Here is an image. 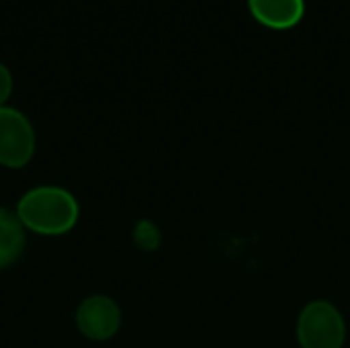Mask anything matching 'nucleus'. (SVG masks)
I'll use <instances>...</instances> for the list:
<instances>
[{
	"label": "nucleus",
	"instance_id": "f257e3e1",
	"mask_svg": "<svg viewBox=\"0 0 350 348\" xmlns=\"http://www.w3.org/2000/svg\"><path fill=\"white\" fill-rule=\"evenodd\" d=\"M21 224L41 236H59L78 222L76 199L59 187H37L23 195L16 207Z\"/></svg>",
	"mask_w": 350,
	"mask_h": 348
},
{
	"label": "nucleus",
	"instance_id": "f03ea898",
	"mask_svg": "<svg viewBox=\"0 0 350 348\" xmlns=\"http://www.w3.org/2000/svg\"><path fill=\"white\" fill-rule=\"evenodd\" d=\"M301 348H340L345 343V322L328 302H312L297 320Z\"/></svg>",
	"mask_w": 350,
	"mask_h": 348
},
{
	"label": "nucleus",
	"instance_id": "7ed1b4c3",
	"mask_svg": "<svg viewBox=\"0 0 350 348\" xmlns=\"http://www.w3.org/2000/svg\"><path fill=\"white\" fill-rule=\"evenodd\" d=\"M35 152V131L31 121L12 107H0V164L23 168Z\"/></svg>",
	"mask_w": 350,
	"mask_h": 348
},
{
	"label": "nucleus",
	"instance_id": "20e7f679",
	"mask_svg": "<svg viewBox=\"0 0 350 348\" xmlns=\"http://www.w3.org/2000/svg\"><path fill=\"white\" fill-rule=\"evenodd\" d=\"M78 330L90 340H107L117 334L121 326L119 306L105 295H92L84 299L76 312Z\"/></svg>",
	"mask_w": 350,
	"mask_h": 348
},
{
	"label": "nucleus",
	"instance_id": "39448f33",
	"mask_svg": "<svg viewBox=\"0 0 350 348\" xmlns=\"http://www.w3.org/2000/svg\"><path fill=\"white\" fill-rule=\"evenodd\" d=\"M252 16L269 29H291L306 12L304 0H248Z\"/></svg>",
	"mask_w": 350,
	"mask_h": 348
},
{
	"label": "nucleus",
	"instance_id": "423d86ee",
	"mask_svg": "<svg viewBox=\"0 0 350 348\" xmlns=\"http://www.w3.org/2000/svg\"><path fill=\"white\" fill-rule=\"evenodd\" d=\"M25 250V226L18 215L0 207V269L18 260Z\"/></svg>",
	"mask_w": 350,
	"mask_h": 348
},
{
	"label": "nucleus",
	"instance_id": "0eeeda50",
	"mask_svg": "<svg viewBox=\"0 0 350 348\" xmlns=\"http://www.w3.org/2000/svg\"><path fill=\"white\" fill-rule=\"evenodd\" d=\"M10 92H12V76L8 72V68L4 64H0V107H4Z\"/></svg>",
	"mask_w": 350,
	"mask_h": 348
}]
</instances>
